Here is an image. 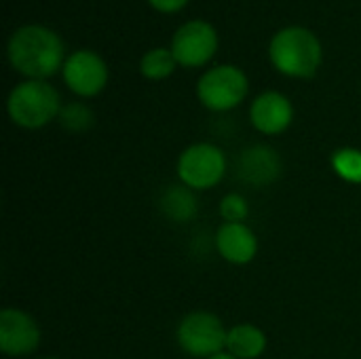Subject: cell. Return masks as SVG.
Returning a JSON list of instances; mask_svg holds the SVG:
<instances>
[{
	"label": "cell",
	"mask_w": 361,
	"mask_h": 359,
	"mask_svg": "<svg viewBox=\"0 0 361 359\" xmlns=\"http://www.w3.org/2000/svg\"><path fill=\"white\" fill-rule=\"evenodd\" d=\"M6 55L13 70L32 80H47L66 63L61 38L40 23L17 28L8 38Z\"/></svg>",
	"instance_id": "6da1fadb"
},
{
	"label": "cell",
	"mask_w": 361,
	"mask_h": 359,
	"mask_svg": "<svg viewBox=\"0 0 361 359\" xmlns=\"http://www.w3.org/2000/svg\"><path fill=\"white\" fill-rule=\"evenodd\" d=\"M269 57L281 74L290 78H311L322 66L324 51L319 38L311 30L290 25L273 36Z\"/></svg>",
	"instance_id": "7a4b0ae2"
},
{
	"label": "cell",
	"mask_w": 361,
	"mask_h": 359,
	"mask_svg": "<svg viewBox=\"0 0 361 359\" xmlns=\"http://www.w3.org/2000/svg\"><path fill=\"white\" fill-rule=\"evenodd\" d=\"M61 112V97L47 80L25 78L15 85L6 97V114L13 125L36 131L57 121Z\"/></svg>",
	"instance_id": "3957f363"
},
{
	"label": "cell",
	"mask_w": 361,
	"mask_h": 359,
	"mask_svg": "<svg viewBox=\"0 0 361 359\" xmlns=\"http://www.w3.org/2000/svg\"><path fill=\"white\" fill-rule=\"evenodd\" d=\"M228 174L226 152L212 142H195L186 146L176 161L178 182L195 193L214 190Z\"/></svg>",
	"instance_id": "277c9868"
},
{
	"label": "cell",
	"mask_w": 361,
	"mask_h": 359,
	"mask_svg": "<svg viewBox=\"0 0 361 359\" xmlns=\"http://www.w3.org/2000/svg\"><path fill=\"white\" fill-rule=\"evenodd\" d=\"M228 328L220 315L212 311H190L186 313L176 328V343L182 353L195 359H207L226 349Z\"/></svg>",
	"instance_id": "5b68a950"
},
{
	"label": "cell",
	"mask_w": 361,
	"mask_h": 359,
	"mask_svg": "<svg viewBox=\"0 0 361 359\" xmlns=\"http://www.w3.org/2000/svg\"><path fill=\"white\" fill-rule=\"evenodd\" d=\"M250 91L245 72L237 66H216L207 70L197 83V97L203 108L212 112H228L237 108Z\"/></svg>",
	"instance_id": "8992f818"
},
{
	"label": "cell",
	"mask_w": 361,
	"mask_h": 359,
	"mask_svg": "<svg viewBox=\"0 0 361 359\" xmlns=\"http://www.w3.org/2000/svg\"><path fill=\"white\" fill-rule=\"evenodd\" d=\"M42 341L36 317L19 307H4L0 311V351L13 359L30 358L38 351Z\"/></svg>",
	"instance_id": "52a82bcc"
},
{
	"label": "cell",
	"mask_w": 361,
	"mask_h": 359,
	"mask_svg": "<svg viewBox=\"0 0 361 359\" xmlns=\"http://www.w3.org/2000/svg\"><path fill=\"white\" fill-rule=\"evenodd\" d=\"M171 53L178 66L184 68H201L205 66L218 51V34L212 23L195 19L178 28L171 38Z\"/></svg>",
	"instance_id": "ba28073f"
},
{
	"label": "cell",
	"mask_w": 361,
	"mask_h": 359,
	"mask_svg": "<svg viewBox=\"0 0 361 359\" xmlns=\"http://www.w3.org/2000/svg\"><path fill=\"white\" fill-rule=\"evenodd\" d=\"M66 87L78 97H95L104 91L108 83V66L93 51H76L72 53L63 68Z\"/></svg>",
	"instance_id": "9c48e42d"
},
{
	"label": "cell",
	"mask_w": 361,
	"mask_h": 359,
	"mask_svg": "<svg viewBox=\"0 0 361 359\" xmlns=\"http://www.w3.org/2000/svg\"><path fill=\"white\" fill-rule=\"evenodd\" d=\"M283 161L273 146L252 144L241 150L237 159V178L250 188H269L279 180Z\"/></svg>",
	"instance_id": "30bf717a"
},
{
	"label": "cell",
	"mask_w": 361,
	"mask_h": 359,
	"mask_svg": "<svg viewBox=\"0 0 361 359\" xmlns=\"http://www.w3.org/2000/svg\"><path fill=\"white\" fill-rule=\"evenodd\" d=\"M250 123L267 138L281 135L294 123V106L279 91H262L250 106Z\"/></svg>",
	"instance_id": "8fae6325"
},
{
	"label": "cell",
	"mask_w": 361,
	"mask_h": 359,
	"mask_svg": "<svg viewBox=\"0 0 361 359\" xmlns=\"http://www.w3.org/2000/svg\"><path fill=\"white\" fill-rule=\"evenodd\" d=\"M214 245L220 258L233 267H245L256 260L260 241L247 222H222L216 229Z\"/></svg>",
	"instance_id": "7c38bea8"
},
{
	"label": "cell",
	"mask_w": 361,
	"mask_h": 359,
	"mask_svg": "<svg viewBox=\"0 0 361 359\" xmlns=\"http://www.w3.org/2000/svg\"><path fill=\"white\" fill-rule=\"evenodd\" d=\"M269 349V336L267 332L252 324L241 322L228 328L226 334V349L233 358L237 359H260Z\"/></svg>",
	"instance_id": "4fadbf2b"
},
{
	"label": "cell",
	"mask_w": 361,
	"mask_h": 359,
	"mask_svg": "<svg viewBox=\"0 0 361 359\" xmlns=\"http://www.w3.org/2000/svg\"><path fill=\"white\" fill-rule=\"evenodd\" d=\"M159 209L167 220H171L176 224H188L199 214L197 193L186 188L180 182L173 186H167L159 197Z\"/></svg>",
	"instance_id": "5bb4252c"
},
{
	"label": "cell",
	"mask_w": 361,
	"mask_h": 359,
	"mask_svg": "<svg viewBox=\"0 0 361 359\" xmlns=\"http://www.w3.org/2000/svg\"><path fill=\"white\" fill-rule=\"evenodd\" d=\"M330 167L347 184L361 186V148L355 146H343L336 148L330 157Z\"/></svg>",
	"instance_id": "9a60e30c"
},
{
	"label": "cell",
	"mask_w": 361,
	"mask_h": 359,
	"mask_svg": "<svg viewBox=\"0 0 361 359\" xmlns=\"http://www.w3.org/2000/svg\"><path fill=\"white\" fill-rule=\"evenodd\" d=\"M178 61L171 53V49H150L142 61H140V72L142 76H146L148 80H165L167 76L173 74Z\"/></svg>",
	"instance_id": "2e32d148"
},
{
	"label": "cell",
	"mask_w": 361,
	"mask_h": 359,
	"mask_svg": "<svg viewBox=\"0 0 361 359\" xmlns=\"http://www.w3.org/2000/svg\"><path fill=\"white\" fill-rule=\"evenodd\" d=\"M57 121H59V125L66 131H70V133H82V131L91 129L95 116H93V112H91L89 106H85L80 102H70V104L61 106V112H59Z\"/></svg>",
	"instance_id": "e0dca14e"
},
{
	"label": "cell",
	"mask_w": 361,
	"mask_h": 359,
	"mask_svg": "<svg viewBox=\"0 0 361 359\" xmlns=\"http://www.w3.org/2000/svg\"><path fill=\"white\" fill-rule=\"evenodd\" d=\"M218 214L222 222H245L250 218V201L241 193H226L220 199Z\"/></svg>",
	"instance_id": "ac0fdd59"
},
{
	"label": "cell",
	"mask_w": 361,
	"mask_h": 359,
	"mask_svg": "<svg viewBox=\"0 0 361 359\" xmlns=\"http://www.w3.org/2000/svg\"><path fill=\"white\" fill-rule=\"evenodd\" d=\"M161 13H178L188 0H148Z\"/></svg>",
	"instance_id": "d6986e66"
},
{
	"label": "cell",
	"mask_w": 361,
	"mask_h": 359,
	"mask_svg": "<svg viewBox=\"0 0 361 359\" xmlns=\"http://www.w3.org/2000/svg\"><path fill=\"white\" fill-rule=\"evenodd\" d=\"M207 359H237V358H233L228 351H222V353H216V355H212V358H207Z\"/></svg>",
	"instance_id": "ffe728a7"
},
{
	"label": "cell",
	"mask_w": 361,
	"mask_h": 359,
	"mask_svg": "<svg viewBox=\"0 0 361 359\" xmlns=\"http://www.w3.org/2000/svg\"><path fill=\"white\" fill-rule=\"evenodd\" d=\"M40 359H61V358H40Z\"/></svg>",
	"instance_id": "44dd1931"
}]
</instances>
